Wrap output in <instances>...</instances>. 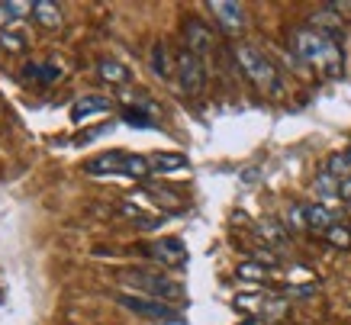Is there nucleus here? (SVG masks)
<instances>
[{"instance_id": "1", "label": "nucleus", "mask_w": 351, "mask_h": 325, "mask_svg": "<svg viewBox=\"0 0 351 325\" xmlns=\"http://www.w3.org/2000/svg\"><path fill=\"white\" fill-rule=\"evenodd\" d=\"M290 49L297 52V58H303V62L313 64V68H319V71L329 74V77H339L341 74L345 55H341L339 43H335L332 36H326V32L300 26V29L290 32Z\"/></svg>"}, {"instance_id": "2", "label": "nucleus", "mask_w": 351, "mask_h": 325, "mask_svg": "<svg viewBox=\"0 0 351 325\" xmlns=\"http://www.w3.org/2000/svg\"><path fill=\"white\" fill-rule=\"evenodd\" d=\"M235 62H239V71L265 94H280V74H277L274 62L267 58L265 52H258L255 45H235Z\"/></svg>"}, {"instance_id": "3", "label": "nucleus", "mask_w": 351, "mask_h": 325, "mask_svg": "<svg viewBox=\"0 0 351 325\" xmlns=\"http://www.w3.org/2000/svg\"><path fill=\"white\" fill-rule=\"evenodd\" d=\"M119 280L126 287H136L149 300H158V303H181L184 300V287L178 280H171L158 271H123Z\"/></svg>"}, {"instance_id": "4", "label": "nucleus", "mask_w": 351, "mask_h": 325, "mask_svg": "<svg viewBox=\"0 0 351 325\" xmlns=\"http://www.w3.org/2000/svg\"><path fill=\"white\" fill-rule=\"evenodd\" d=\"M178 84H181L184 94H203V87H206V64H203L200 55H193L184 49L181 55H178Z\"/></svg>"}, {"instance_id": "5", "label": "nucleus", "mask_w": 351, "mask_h": 325, "mask_svg": "<svg viewBox=\"0 0 351 325\" xmlns=\"http://www.w3.org/2000/svg\"><path fill=\"white\" fill-rule=\"evenodd\" d=\"M117 303L129 313H138L145 315V319H158V322H181V313L178 309H171L168 303H158V300H149V296H117Z\"/></svg>"}, {"instance_id": "6", "label": "nucleus", "mask_w": 351, "mask_h": 325, "mask_svg": "<svg viewBox=\"0 0 351 325\" xmlns=\"http://www.w3.org/2000/svg\"><path fill=\"white\" fill-rule=\"evenodd\" d=\"M206 10L216 16V23L223 26L226 36H239V32L245 29V23H248L245 7L242 3H232V0H210V3H206Z\"/></svg>"}, {"instance_id": "7", "label": "nucleus", "mask_w": 351, "mask_h": 325, "mask_svg": "<svg viewBox=\"0 0 351 325\" xmlns=\"http://www.w3.org/2000/svg\"><path fill=\"white\" fill-rule=\"evenodd\" d=\"M145 254L155 258L158 264H165V267H184L187 264V245L181 239H174V235L152 241L149 248H145Z\"/></svg>"}, {"instance_id": "8", "label": "nucleus", "mask_w": 351, "mask_h": 325, "mask_svg": "<svg viewBox=\"0 0 351 325\" xmlns=\"http://www.w3.org/2000/svg\"><path fill=\"white\" fill-rule=\"evenodd\" d=\"M184 45H187V52L193 55H206L213 49V32L203 20H187L184 23Z\"/></svg>"}, {"instance_id": "9", "label": "nucleus", "mask_w": 351, "mask_h": 325, "mask_svg": "<svg viewBox=\"0 0 351 325\" xmlns=\"http://www.w3.org/2000/svg\"><path fill=\"white\" fill-rule=\"evenodd\" d=\"M110 110H113V100H110V97L87 94L71 106V119H75V123H84V119H94V116H107Z\"/></svg>"}, {"instance_id": "10", "label": "nucleus", "mask_w": 351, "mask_h": 325, "mask_svg": "<svg viewBox=\"0 0 351 325\" xmlns=\"http://www.w3.org/2000/svg\"><path fill=\"white\" fill-rule=\"evenodd\" d=\"M123 161H126V152H104V155L90 158L84 165V174H123Z\"/></svg>"}, {"instance_id": "11", "label": "nucleus", "mask_w": 351, "mask_h": 325, "mask_svg": "<svg viewBox=\"0 0 351 325\" xmlns=\"http://www.w3.org/2000/svg\"><path fill=\"white\" fill-rule=\"evenodd\" d=\"M29 16L39 23L43 29H62V23H64L62 7H58V3H52V0H36Z\"/></svg>"}, {"instance_id": "12", "label": "nucleus", "mask_w": 351, "mask_h": 325, "mask_svg": "<svg viewBox=\"0 0 351 325\" xmlns=\"http://www.w3.org/2000/svg\"><path fill=\"white\" fill-rule=\"evenodd\" d=\"M332 226H339L335 213H332L326 203H309V206H306V229H309V232H319V235H326Z\"/></svg>"}, {"instance_id": "13", "label": "nucleus", "mask_w": 351, "mask_h": 325, "mask_svg": "<svg viewBox=\"0 0 351 325\" xmlns=\"http://www.w3.org/2000/svg\"><path fill=\"white\" fill-rule=\"evenodd\" d=\"M149 165L152 174H174V171L187 168V155H181V152H155L149 158Z\"/></svg>"}, {"instance_id": "14", "label": "nucleus", "mask_w": 351, "mask_h": 325, "mask_svg": "<svg viewBox=\"0 0 351 325\" xmlns=\"http://www.w3.org/2000/svg\"><path fill=\"white\" fill-rule=\"evenodd\" d=\"M339 26H341V16L332 10V7H322V10L309 13V29H319V32H326V36H332V39H335Z\"/></svg>"}, {"instance_id": "15", "label": "nucleus", "mask_w": 351, "mask_h": 325, "mask_svg": "<svg viewBox=\"0 0 351 325\" xmlns=\"http://www.w3.org/2000/svg\"><path fill=\"white\" fill-rule=\"evenodd\" d=\"M97 74H100L104 81H110V84H126L129 81V68L113 62V58H104V62L97 64Z\"/></svg>"}, {"instance_id": "16", "label": "nucleus", "mask_w": 351, "mask_h": 325, "mask_svg": "<svg viewBox=\"0 0 351 325\" xmlns=\"http://www.w3.org/2000/svg\"><path fill=\"white\" fill-rule=\"evenodd\" d=\"M142 193H149V200H155V203H161L165 210H181V197H174V190L168 187H142Z\"/></svg>"}, {"instance_id": "17", "label": "nucleus", "mask_w": 351, "mask_h": 325, "mask_svg": "<svg viewBox=\"0 0 351 325\" xmlns=\"http://www.w3.org/2000/svg\"><path fill=\"white\" fill-rule=\"evenodd\" d=\"M258 232H261L271 245H277V248L287 241V226H280L277 219H261V222H258Z\"/></svg>"}, {"instance_id": "18", "label": "nucleus", "mask_w": 351, "mask_h": 325, "mask_svg": "<svg viewBox=\"0 0 351 325\" xmlns=\"http://www.w3.org/2000/svg\"><path fill=\"white\" fill-rule=\"evenodd\" d=\"M152 71L158 74V77H168L171 74V55H168V45L165 43L152 45Z\"/></svg>"}, {"instance_id": "19", "label": "nucleus", "mask_w": 351, "mask_h": 325, "mask_svg": "<svg viewBox=\"0 0 351 325\" xmlns=\"http://www.w3.org/2000/svg\"><path fill=\"white\" fill-rule=\"evenodd\" d=\"M26 77H32V81H43V84H52V81H58V77H62V68H55L52 62L29 64V68H26Z\"/></svg>"}, {"instance_id": "20", "label": "nucleus", "mask_w": 351, "mask_h": 325, "mask_svg": "<svg viewBox=\"0 0 351 325\" xmlns=\"http://www.w3.org/2000/svg\"><path fill=\"white\" fill-rule=\"evenodd\" d=\"M326 174H332L335 180H348L351 178L348 155H329V161H326Z\"/></svg>"}, {"instance_id": "21", "label": "nucleus", "mask_w": 351, "mask_h": 325, "mask_svg": "<svg viewBox=\"0 0 351 325\" xmlns=\"http://www.w3.org/2000/svg\"><path fill=\"white\" fill-rule=\"evenodd\" d=\"M284 226L293 232H306V206L303 203H290L287 216H284Z\"/></svg>"}, {"instance_id": "22", "label": "nucleus", "mask_w": 351, "mask_h": 325, "mask_svg": "<svg viewBox=\"0 0 351 325\" xmlns=\"http://www.w3.org/2000/svg\"><path fill=\"white\" fill-rule=\"evenodd\" d=\"M235 274H239V280H252V283H265L267 280V267H261L258 261H245L235 267Z\"/></svg>"}, {"instance_id": "23", "label": "nucleus", "mask_w": 351, "mask_h": 325, "mask_svg": "<svg viewBox=\"0 0 351 325\" xmlns=\"http://www.w3.org/2000/svg\"><path fill=\"white\" fill-rule=\"evenodd\" d=\"M339 187H341V180H335L332 174H326V171L313 180V190H316L319 197H339Z\"/></svg>"}, {"instance_id": "24", "label": "nucleus", "mask_w": 351, "mask_h": 325, "mask_svg": "<svg viewBox=\"0 0 351 325\" xmlns=\"http://www.w3.org/2000/svg\"><path fill=\"white\" fill-rule=\"evenodd\" d=\"M326 241H329L332 248H351V229L348 226H332L329 232H326Z\"/></svg>"}, {"instance_id": "25", "label": "nucleus", "mask_w": 351, "mask_h": 325, "mask_svg": "<svg viewBox=\"0 0 351 325\" xmlns=\"http://www.w3.org/2000/svg\"><path fill=\"white\" fill-rule=\"evenodd\" d=\"M123 123H129V126H136V129H155V119H149L145 110H126Z\"/></svg>"}, {"instance_id": "26", "label": "nucleus", "mask_w": 351, "mask_h": 325, "mask_svg": "<svg viewBox=\"0 0 351 325\" xmlns=\"http://www.w3.org/2000/svg\"><path fill=\"white\" fill-rule=\"evenodd\" d=\"M0 49H7V52H23L26 49V39H23L20 32H0Z\"/></svg>"}, {"instance_id": "27", "label": "nucleus", "mask_w": 351, "mask_h": 325, "mask_svg": "<svg viewBox=\"0 0 351 325\" xmlns=\"http://www.w3.org/2000/svg\"><path fill=\"white\" fill-rule=\"evenodd\" d=\"M339 197H341V200H345V203H348V206H351V178H348V180H341Z\"/></svg>"}, {"instance_id": "28", "label": "nucleus", "mask_w": 351, "mask_h": 325, "mask_svg": "<svg viewBox=\"0 0 351 325\" xmlns=\"http://www.w3.org/2000/svg\"><path fill=\"white\" fill-rule=\"evenodd\" d=\"M345 155H348V161H351V148H348V152H345Z\"/></svg>"}]
</instances>
